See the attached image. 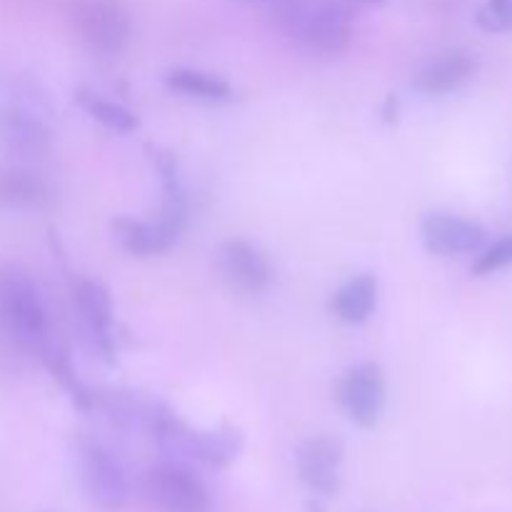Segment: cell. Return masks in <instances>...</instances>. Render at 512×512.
Wrapping results in <instances>:
<instances>
[{
  "label": "cell",
  "mask_w": 512,
  "mask_h": 512,
  "mask_svg": "<svg viewBox=\"0 0 512 512\" xmlns=\"http://www.w3.org/2000/svg\"><path fill=\"white\" fill-rule=\"evenodd\" d=\"M0 338L38 360L58 340L38 285L15 265H0Z\"/></svg>",
  "instance_id": "6da1fadb"
},
{
  "label": "cell",
  "mask_w": 512,
  "mask_h": 512,
  "mask_svg": "<svg viewBox=\"0 0 512 512\" xmlns=\"http://www.w3.org/2000/svg\"><path fill=\"white\" fill-rule=\"evenodd\" d=\"M273 20L293 43L310 53H338L350 40L348 0H270Z\"/></svg>",
  "instance_id": "7a4b0ae2"
},
{
  "label": "cell",
  "mask_w": 512,
  "mask_h": 512,
  "mask_svg": "<svg viewBox=\"0 0 512 512\" xmlns=\"http://www.w3.org/2000/svg\"><path fill=\"white\" fill-rule=\"evenodd\" d=\"M145 500L158 512H210L213 498L193 468L183 460L165 458L143 473L140 480Z\"/></svg>",
  "instance_id": "3957f363"
},
{
  "label": "cell",
  "mask_w": 512,
  "mask_h": 512,
  "mask_svg": "<svg viewBox=\"0 0 512 512\" xmlns=\"http://www.w3.org/2000/svg\"><path fill=\"white\" fill-rule=\"evenodd\" d=\"M70 23L80 43L103 58L123 53L133 35L128 10L118 0H75Z\"/></svg>",
  "instance_id": "277c9868"
},
{
  "label": "cell",
  "mask_w": 512,
  "mask_h": 512,
  "mask_svg": "<svg viewBox=\"0 0 512 512\" xmlns=\"http://www.w3.org/2000/svg\"><path fill=\"white\" fill-rule=\"evenodd\" d=\"M78 480L85 498L100 510H120L130 498V483L123 465L95 440H78L75 448Z\"/></svg>",
  "instance_id": "5b68a950"
},
{
  "label": "cell",
  "mask_w": 512,
  "mask_h": 512,
  "mask_svg": "<svg viewBox=\"0 0 512 512\" xmlns=\"http://www.w3.org/2000/svg\"><path fill=\"white\" fill-rule=\"evenodd\" d=\"M335 398L348 420L360 428H373L385 408V378L380 365L358 363L343 373Z\"/></svg>",
  "instance_id": "8992f818"
},
{
  "label": "cell",
  "mask_w": 512,
  "mask_h": 512,
  "mask_svg": "<svg viewBox=\"0 0 512 512\" xmlns=\"http://www.w3.org/2000/svg\"><path fill=\"white\" fill-rule=\"evenodd\" d=\"M70 300L90 343L103 353L105 360H113V355L118 353V335H115L113 300L108 290L98 280L75 278L70 280Z\"/></svg>",
  "instance_id": "52a82bcc"
},
{
  "label": "cell",
  "mask_w": 512,
  "mask_h": 512,
  "mask_svg": "<svg viewBox=\"0 0 512 512\" xmlns=\"http://www.w3.org/2000/svg\"><path fill=\"white\" fill-rule=\"evenodd\" d=\"M425 248L440 258L475 255L488 245V230L475 220L455 213H428L420 220Z\"/></svg>",
  "instance_id": "ba28073f"
},
{
  "label": "cell",
  "mask_w": 512,
  "mask_h": 512,
  "mask_svg": "<svg viewBox=\"0 0 512 512\" xmlns=\"http://www.w3.org/2000/svg\"><path fill=\"white\" fill-rule=\"evenodd\" d=\"M345 448L333 435H315L298 448L295 465L305 488L313 490L320 498H330L340 490L343 478Z\"/></svg>",
  "instance_id": "9c48e42d"
},
{
  "label": "cell",
  "mask_w": 512,
  "mask_h": 512,
  "mask_svg": "<svg viewBox=\"0 0 512 512\" xmlns=\"http://www.w3.org/2000/svg\"><path fill=\"white\" fill-rule=\"evenodd\" d=\"M218 270L230 288L248 295L265 293L275 278L273 265L265 258L263 250L240 238L225 240V243L220 245Z\"/></svg>",
  "instance_id": "30bf717a"
},
{
  "label": "cell",
  "mask_w": 512,
  "mask_h": 512,
  "mask_svg": "<svg viewBox=\"0 0 512 512\" xmlns=\"http://www.w3.org/2000/svg\"><path fill=\"white\" fill-rule=\"evenodd\" d=\"M53 145L50 128L38 113L18 103H0V150L13 158L30 160L48 155Z\"/></svg>",
  "instance_id": "8fae6325"
},
{
  "label": "cell",
  "mask_w": 512,
  "mask_h": 512,
  "mask_svg": "<svg viewBox=\"0 0 512 512\" xmlns=\"http://www.w3.org/2000/svg\"><path fill=\"white\" fill-rule=\"evenodd\" d=\"M480 58L473 50L453 48L430 58L423 68L415 73L413 90L425 95V98H438V95H450L455 90L465 88L470 80L478 75Z\"/></svg>",
  "instance_id": "7c38bea8"
},
{
  "label": "cell",
  "mask_w": 512,
  "mask_h": 512,
  "mask_svg": "<svg viewBox=\"0 0 512 512\" xmlns=\"http://www.w3.org/2000/svg\"><path fill=\"white\" fill-rule=\"evenodd\" d=\"M115 240L120 248L138 258H150V255H163L180 240V230L168 225L165 220H138V218H118L113 223Z\"/></svg>",
  "instance_id": "4fadbf2b"
},
{
  "label": "cell",
  "mask_w": 512,
  "mask_h": 512,
  "mask_svg": "<svg viewBox=\"0 0 512 512\" xmlns=\"http://www.w3.org/2000/svg\"><path fill=\"white\" fill-rule=\"evenodd\" d=\"M243 453V433L235 425H218V428H190L185 440L183 460H195L208 468H228Z\"/></svg>",
  "instance_id": "5bb4252c"
},
{
  "label": "cell",
  "mask_w": 512,
  "mask_h": 512,
  "mask_svg": "<svg viewBox=\"0 0 512 512\" xmlns=\"http://www.w3.org/2000/svg\"><path fill=\"white\" fill-rule=\"evenodd\" d=\"M93 410L118 428L145 430L150 410H153V400H145L135 390L103 388L93 390V395H90V413Z\"/></svg>",
  "instance_id": "9a60e30c"
},
{
  "label": "cell",
  "mask_w": 512,
  "mask_h": 512,
  "mask_svg": "<svg viewBox=\"0 0 512 512\" xmlns=\"http://www.w3.org/2000/svg\"><path fill=\"white\" fill-rule=\"evenodd\" d=\"M53 200V190L38 173L25 168L0 170V205L15 210H40Z\"/></svg>",
  "instance_id": "2e32d148"
},
{
  "label": "cell",
  "mask_w": 512,
  "mask_h": 512,
  "mask_svg": "<svg viewBox=\"0 0 512 512\" xmlns=\"http://www.w3.org/2000/svg\"><path fill=\"white\" fill-rule=\"evenodd\" d=\"M163 83L173 93L198 100V103H228L235 98V90L228 80L198 68H170L163 75Z\"/></svg>",
  "instance_id": "e0dca14e"
},
{
  "label": "cell",
  "mask_w": 512,
  "mask_h": 512,
  "mask_svg": "<svg viewBox=\"0 0 512 512\" xmlns=\"http://www.w3.org/2000/svg\"><path fill=\"white\" fill-rule=\"evenodd\" d=\"M378 293L380 285L375 275H355L348 283L340 285L338 293H335L333 313L348 325L365 323L373 315V310L378 308Z\"/></svg>",
  "instance_id": "ac0fdd59"
},
{
  "label": "cell",
  "mask_w": 512,
  "mask_h": 512,
  "mask_svg": "<svg viewBox=\"0 0 512 512\" xmlns=\"http://www.w3.org/2000/svg\"><path fill=\"white\" fill-rule=\"evenodd\" d=\"M75 103L95 120L103 128L113 130V133H133L138 130V115L133 113L130 108H125L123 103H115V100L103 98L100 93L88 88L75 90Z\"/></svg>",
  "instance_id": "d6986e66"
},
{
  "label": "cell",
  "mask_w": 512,
  "mask_h": 512,
  "mask_svg": "<svg viewBox=\"0 0 512 512\" xmlns=\"http://www.w3.org/2000/svg\"><path fill=\"white\" fill-rule=\"evenodd\" d=\"M505 268H512V233L478 250L473 265H470V273L485 278V275H493Z\"/></svg>",
  "instance_id": "ffe728a7"
},
{
  "label": "cell",
  "mask_w": 512,
  "mask_h": 512,
  "mask_svg": "<svg viewBox=\"0 0 512 512\" xmlns=\"http://www.w3.org/2000/svg\"><path fill=\"white\" fill-rule=\"evenodd\" d=\"M475 23L485 33H512V0H485L478 8Z\"/></svg>",
  "instance_id": "44dd1931"
},
{
  "label": "cell",
  "mask_w": 512,
  "mask_h": 512,
  "mask_svg": "<svg viewBox=\"0 0 512 512\" xmlns=\"http://www.w3.org/2000/svg\"><path fill=\"white\" fill-rule=\"evenodd\" d=\"M308 512H325V510H323V503H318V500H310V503H308Z\"/></svg>",
  "instance_id": "7402d4cb"
},
{
  "label": "cell",
  "mask_w": 512,
  "mask_h": 512,
  "mask_svg": "<svg viewBox=\"0 0 512 512\" xmlns=\"http://www.w3.org/2000/svg\"><path fill=\"white\" fill-rule=\"evenodd\" d=\"M358 3H363V5H375V3H383V0H358Z\"/></svg>",
  "instance_id": "603a6c76"
}]
</instances>
